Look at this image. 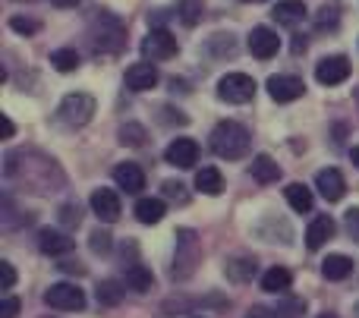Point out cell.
I'll return each instance as SVG.
<instances>
[{"mask_svg":"<svg viewBox=\"0 0 359 318\" xmlns=\"http://www.w3.org/2000/svg\"><path fill=\"white\" fill-rule=\"evenodd\" d=\"M249 145H252V136H249V130L243 123H236V120H221V123L211 130V151H215L217 158H224V161H240L249 151Z\"/></svg>","mask_w":359,"mask_h":318,"instance_id":"cell-1","label":"cell"},{"mask_svg":"<svg viewBox=\"0 0 359 318\" xmlns=\"http://www.w3.org/2000/svg\"><path fill=\"white\" fill-rule=\"evenodd\" d=\"M88 41H92L95 54H117L126 41V29L117 16L111 13H98L88 25Z\"/></svg>","mask_w":359,"mask_h":318,"instance_id":"cell-2","label":"cell"},{"mask_svg":"<svg viewBox=\"0 0 359 318\" xmlns=\"http://www.w3.org/2000/svg\"><path fill=\"white\" fill-rule=\"evenodd\" d=\"M198 258H202V249H198V240L192 230H177V256H174V268H170V277L174 281H186V277L196 271Z\"/></svg>","mask_w":359,"mask_h":318,"instance_id":"cell-3","label":"cell"},{"mask_svg":"<svg viewBox=\"0 0 359 318\" xmlns=\"http://www.w3.org/2000/svg\"><path fill=\"white\" fill-rule=\"evenodd\" d=\"M95 113V98L86 92H73L67 95V98L60 101V107H57V120H60L63 126H86L88 120H92Z\"/></svg>","mask_w":359,"mask_h":318,"instance_id":"cell-4","label":"cell"},{"mask_svg":"<svg viewBox=\"0 0 359 318\" xmlns=\"http://www.w3.org/2000/svg\"><path fill=\"white\" fill-rule=\"evenodd\" d=\"M217 98L227 104H249L255 98V79L246 73H227L217 82Z\"/></svg>","mask_w":359,"mask_h":318,"instance_id":"cell-5","label":"cell"},{"mask_svg":"<svg viewBox=\"0 0 359 318\" xmlns=\"http://www.w3.org/2000/svg\"><path fill=\"white\" fill-rule=\"evenodd\" d=\"M44 303L50 309H60V312H79V309H86V293L76 284H54L44 293Z\"/></svg>","mask_w":359,"mask_h":318,"instance_id":"cell-6","label":"cell"},{"mask_svg":"<svg viewBox=\"0 0 359 318\" xmlns=\"http://www.w3.org/2000/svg\"><path fill=\"white\" fill-rule=\"evenodd\" d=\"M177 50H180V44L168 29H151L142 38V54L149 60H170V57H177Z\"/></svg>","mask_w":359,"mask_h":318,"instance_id":"cell-7","label":"cell"},{"mask_svg":"<svg viewBox=\"0 0 359 318\" xmlns=\"http://www.w3.org/2000/svg\"><path fill=\"white\" fill-rule=\"evenodd\" d=\"M306 82L299 76H271L268 79V95H271L278 104H290V101L303 98Z\"/></svg>","mask_w":359,"mask_h":318,"instance_id":"cell-8","label":"cell"},{"mask_svg":"<svg viewBox=\"0 0 359 318\" xmlns=\"http://www.w3.org/2000/svg\"><path fill=\"white\" fill-rule=\"evenodd\" d=\"M249 50H252V57H259V60H271L280 50L278 32L268 29V25H255V29L249 32Z\"/></svg>","mask_w":359,"mask_h":318,"instance_id":"cell-9","label":"cell"},{"mask_svg":"<svg viewBox=\"0 0 359 318\" xmlns=\"http://www.w3.org/2000/svg\"><path fill=\"white\" fill-rule=\"evenodd\" d=\"M316 79L322 82V85H341V82L350 79V60L341 54L325 57V60L316 67Z\"/></svg>","mask_w":359,"mask_h":318,"instance_id":"cell-10","label":"cell"},{"mask_svg":"<svg viewBox=\"0 0 359 318\" xmlns=\"http://www.w3.org/2000/svg\"><path fill=\"white\" fill-rule=\"evenodd\" d=\"M164 161L174 164V167H180V170L196 167V161H198V145L192 142V139H174V142L164 148Z\"/></svg>","mask_w":359,"mask_h":318,"instance_id":"cell-11","label":"cell"},{"mask_svg":"<svg viewBox=\"0 0 359 318\" xmlns=\"http://www.w3.org/2000/svg\"><path fill=\"white\" fill-rule=\"evenodd\" d=\"M92 212L98 214V221H104V224H114V221L123 214L120 195L114 193V189H95V193H92Z\"/></svg>","mask_w":359,"mask_h":318,"instance_id":"cell-12","label":"cell"},{"mask_svg":"<svg viewBox=\"0 0 359 318\" xmlns=\"http://www.w3.org/2000/svg\"><path fill=\"white\" fill-rule=\"evenodd\" d=\"M316 189H318V193H322L328 202H341L344 193H347V183H344L341 170L325 167V170H318V174H316Z\"/></svg>","mask_w":359,"mask_h":318,"instance_id":"cell-13","label":"cell"},{"mask_svg":"<svg viewBox=\"0 0 359 318\" xmlns=\"http://www.w3.org/2000/svg\"><path fill=\"white\" fill-rule=\"evenodd\" d=\"M114 183H117L120 189H126L130 195H139L145 189V174H142V167L139 164H117L114 167Z\"/></svg>","mask_w":359,"mask_h":318,"instance_id":"cell-14","label":"cell"},{"mask_svg":"<svg viewBox=\"0 0 359 318\" xmlns=\"http://www.w3.org/2000/svg\"><path fill=\"white\" fill-rule=\"evenodd\" d=\"M158 85V69L155 63H133L126 69V88L130 92H149Z\"/></svg>","mask_w":359,"mask_h":318,"instance_id":"cell-15","label":"cell"},{"mask_svg":"<svg viewBox=\"0 0 359 318\" xmlns=\"http://www.w3.org/2000/svg\"><path fill=\"white\" fill-rule=\"evenodd\" d=\"M334 230H337L334 218H331V214H318L309 224V230H306V246H309V249H322V246L334 237Z\"/></svg>","mask_w":359,"mask_h":318,"instance_id":"cell-16","label":"cell"},{"mask_svg":"<svg viewBox=\"0 0 359 318\" xmlns=\"http://www.w3.org/2000/svg\"><path fill=\"white\" fill-rule=\"evenodd\" d=\"M38 249H41L44 256H67V252L73 249V240L60 230L44 227V230H38Z\"/></svg>","mask_w":359,"mask_h":318,"instance_id":"cell-17","label":"cell"},{"mask_svg":"<svg viewBox=\"0 0 359 318\" xmlns=\"http://www.w3.org/2000/svg\"><path fill=\"white\" fill-rule=\"evenodd\" d=\"M274 19H278V25H299L306 19V6H303V0H278V6H274V13H271Z\"/></svg>","mask_w":359,"mask_h":318,"instance_id":"cell-18","label":"cell"},{"mask_svg":"<svg viewBox=\"0 0 359 318\" xmlns=\"http://www.w3.org/2000/svg\"><path fill=\"white\" fill-rule=\"evenodd\" d=\"M322 275L328 277V281H347V277L353 275V258L334 252V256H328L322 262Z\"/></svg>","mask_w":359,"mask_h":318,"instance_id":"cell-19","label":"cell"},{"mask_svg":"<svg viewBox=\"0 0 359 318\" xmlns=\"http://www.w3.org/2000/svg\"><path fill=\"white\" fill-rule=\"evenodd\" d=\"M284 195H287V202H290L293 212H299V214H309L312 205H316V199H312V189L303 186V183H290V186L284 189Z\"/></svg>","mask_w":359,"mask_h":318,"instance_id":"cell-20","label":"cell"},{"mask_svg":"<svg viewBox=\"0 0 359 318\" xmlns=\"http://www.w3.org/2000/svg\"><path fill=\"white\" fill-rule=\"evenodd\" d=\"M196 189L205 195H221L224 193V177L217 167H202L196 174Z\"/></svg>","mask_w":359,"mask_h":318,"instance_id":"cell-21","label":"cell"},{"mask_svg":"<svg viewBox=\"0 0 359 318\" xmlns=\"http://www.w3.org/2000/svg\"><path fill=\"white\" fill-rule=\"evenodd\" d=\"M151 284H155V277H151V271L145 268V265L133 262L130 268H126V287L136 290V293H149Z\"/></svg>","mask_w":359,"mask_h":318,"instance_id":"cell-22","label":"cell"},{"mask_svg":"<svg viewBox=\"0 0 359 318\" xmlns=\"http://www.w3.org/2000/svg\"><path fill=\"white\" fill-rule=\"evenodd\" d=\"M290 284H293V277L287 268H268L262 275V290H268V293H287Z\"/></svg>","mask_w":359,"mask_h":318,"instance_id":"cell-23","label":"cell"},{"mask_svg":"<svg viewBox=\"0 0 359 318\" xmlns=\"http://www.w3.org/2000/svg\"><path fill=\"white\" fill-rule=\"evenodd\" d=\"M252 177H255L259 183H278V180H280L278 161H274L271 155H255V161H252Z\"/></svg>","mask_w":359,"mask_h":318,"instance_id":"cell-24","label":"cell"},{"mask_svg":"<svg viewBox=\"0 0 359 318\" xmlns=\"http://www.w3.org/2000/svg\"><path fill=\"white\" fill-rule=\"evenodd\" d=\"M168 214V205L161 199H139L136 202V218L142 224H158V221Z\"/></svg>","mask_w":359,"mask_h":318,"instance_id":"cell-25","label":"cell"},{"mask_svg":"<svg viewBox=\"0 0 359 318\" xmlns=\"http://www.w3.org/2000/svg\"><path fill=\"white\" fill-rule=\"evenodd\" d=\"M306 312V303L297 300V296H290V300H280L278 306L268 309V318H299Z\"/></svg>","mask_w":359,"mask_h":318,"instance_id":"cell-26","label":"cell"},{"mask_svg":"<svg viewBox=\"0 0 359 318\" xmlns=\"http://www.w3.org/2000/svg\"><path fill=\"white\" fill-rule=\"evenodd\" d=\"M123 300V284L120 281H101L98 284V303L101 306H117Z\"/></svg>","mask_w":359,"mask_h":318,"instance_id":"cell-27","label":"cell"},{"mask_svg":"<svg viewBox=\"0 0 359 318\" xmlns=\"http://www.w3.org/2000/svg\"><path fill=\"white\" fill-rule=\"evenodd\" d=\"M50 63H54V69H60V73H73V69H79V54H76L73 48H60L50 54Z\"/></svg>","mask_w":359,"mask_h":318,"instance_id":"cell-28","label":"cell"},{"mask_svg":"<svg viewBox=\"0 0 359 318\" xmlns=\"http://www.w3.org/2000/svg\"><path fill=\"white\" fill-rule=\"evenodd\" d=\"M205 13V4L202 0H177V16L183 19L186 25H196Z\"/></svg>","mask_w":359,"mask_h":318,"instance_id":"cell-29","label":"cell"},{"mask_svg":"<svg viewBox=\"0 0 359 318\" xmlns=\"http://www.w3.org/2000/svg\"><path fill=\"white\" fill-rule=\"evenodd\" d=\"M227 275L233 277V281H252L255 262L252 258H233V262H227Z\"/></svg>","mask_w":359,"mask_h":318,"instance_id":"cell-30","label":"cell"},{"mask_svg":"<svg viewBox=\"0 0 359 318\" xmlns=\"http://www.w3.org/2000/svg\"><path fill=\"white\" fill-rule=\"evenodd\" d=\"M120 142L123 145H133V148H139V145H145V130L139 123H126L123 130H120Z\"/></svg>","mask_w":359,"mask_h":318,"instance_id":"cell-31","label":"cell"},{"mask_svg":"<svg viewBox=\"0 0 359 318\" xmlns=\"http://www.w3.org/2000/svg\"><path fill=\"white\" fill-rule=\"evenodd\" d=\"M88 240H92V243H88V246H92V252H98V256L111 252V246H114V243H111V233H107V230H95Z\"/></svg>","mask_w":359,"mask_h":318,"instance_id":"cell-32","label":"cell"},{"mask_svg":"<svg viewBox=\"0 0 359 318\" xmlns=\"http://www.w3.org/2000/svg\"><path fill=\"white\" fill-rule=\"evenodd\" d=\"M82 221V208L79 205H63L60 208V224L63 227H79Z\"/></svg>","mask_w":359,"mask_h":318,"instance_id":"cell-33","label":"cell"},{"mask_svg":"<svg viewBox=\"0 0 359 318\" xmlns=\"http://www.w3.org/2000/svg\"><path fill=\"white\" fill-rule=\"evenodd\" d=\"M164 195H168V199H174V202H180V205L189 199V195H186V186H183V183H177V180L164 183Z\"/></svg>","mask_w":359,"mask_h":318,"instance_id":"cell-34","label":"cell"},{"mask_svg":"<svg viewBox=\"0 0 359 318\" xmlns=\"http://www.w3.org/2000/svg\"><path fill=\"white\" fill-rule=\"evenodd\" d=\"M19 309H22V306H19L16 296L6 293V296H4V303H0V318H16V315H19Z\"/></svg>","mask_w":359,"mask_h":318,"instance_id":"cell-35","label":"cell"},{"mask_svg":"<svg viewBox=\"0 0 359 318\" xmlns=\"http://www.w3.org/2000/svg\"><path fill=\"white\" fill-rule=\"evenodd\" d=\"M10 29L13 32H22V35H32V32H38V22H32V19H22V16H13L10 19Z\"/></svg>","mask_w":359,"mask_h":318,"instance_id":"cell-36","label":"cell"},{"mask_svg":"<svg viewBox=\"0 0 359 318\" xmlns=\"http://www.w3.org/2000/svg\"><path fill=\"white\" fill-rule=\"evenodd\" d=\"M0 275H4V284H0V290H4V293H10L13 284H16V271H13V265L10 262H0Z\"/></svg>","mask_w":359,"mask_h":318,"instance_id":"cell-37","label":"cell"},{"mask_svg":"<svg viewBox=\"0 0 359 318\" xmlns=\"http://www.w3.org/2000/svg\"><path fill=\"white\" fill-rule=\"evenodd\" d=\"M344 224H347V233L353 240H359V208H350L347 214H344Z\"/></svg>","mask_w":359,"mask_h":318,"instance_id":"cell-38","label":"cell"},{"mask_svg":"<svg viewBox=\"0 0 359 318\" xmlns=\"http://www.w3.org/2000/svg\"><path fill=\"white\" fill-rule=\"evenodd\" d=\"M334 22H337V10H328V6H325L322 16H318V25L325 29V25H334Z\"/></svg>","mask_w":359,"mask_h":318,"instance_id":"cell-39","label":"cell"},{"mask_svg":"<svg viewBox=\"0 0 359 318\" xmlns=\"http://www.w3.org/2000/svg\"><path fill=\"white\" fill-rule=\"evenodd\" d=\"M0 120H4V139H13V132H16V126H13V120L6 117V113H0Z\"/></svg>","mask_w":359,"mask_h":318,"instance_id":"cell-40","label":"cell"},{"mask_svg":"<svg viewBox=\"0 0 359 318\" xmlns=\"http://www.w3.org/2000/svg\"><path fill=\"white\" fill-rule=\"evenodd\" d=\"M50 4H54V6H63V10H69V6H76L79 0H50Z\"/></svg>","mask_w":359,"mask_h":318,"instance_id":"cell-41","label":"cell"},{"mask_svg":"<svg viewBox=\"0 0 359 318\" xmlns=\"http://www.w3.org/2000/svg\"><path fill=\"white\" fill-rule=\"evenodd\" d=\"M268 309H262V306H255V309H249V315L246 318H265Z\"/></svg>","mask_w":359,"mask_h":318,"instance_id":"cell-42","label":"cell"},{"mask_svg":"<svg viewBox=\"0 0 359 318\" xmlns=\"http://www.w3.org/2000/svg\"><path fill=\"white\" fill-rule=\"evenodd\" d=\"M350 158H353V164H356V167H359V145H356V148H353V151H350Z\"/></svg>","mask_w":359,"mask_h":318,"instance_id":"cell-43","label":"cell"},{"mask_svg":"<svg viewBox=\"0 0 359 318\" xmlns=\"http://www.w3.org/2000/svg\"><path fill=\"white\" fill-rule=\"evenodd\" d=\"M243 4H265V0H243Z\"/></svg>","mask_w":359,"mask_h":318,"instance_id":"cell-44","label":"cell"},{"mask_svg":"<svg viewBox=\"0 0 359 318\" xmlns=\"http://www.w3.org/2000/svg\"><path fill=\"white\" fill-rule=\"evenodd\" d=\"M318 318H337V315H318Z\"/></svg>","mask_w":359,"mask_h":318,"instance_id":"cell-45","label":"cell"},{"mask_svg":"<svg viewBox=\"0 0 359 318\" xmlns=\"http://www.w3.org/2000/svg\"><path fill=\"white\" fill-rule=\"evenodd\" d=\"M356 318H359V303H356Z\"/></svg>","mask_w":359,"mask_h":318,"instance_id":"cell-46","label":"cell"},{"mask_svg":"<svg viewBox=\"0 0 359 318\" xmlns=\"http://www.w3.org/2000/svg\"><path fill=\"white\" fill-rule=\"evenodd\" d=\"M44 318H54V315H44Z\"/></svg>","mask_w":359,"mask_h":318,"instance_id":"cell-47","label":"cell"}]
</instances>
